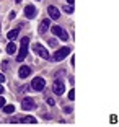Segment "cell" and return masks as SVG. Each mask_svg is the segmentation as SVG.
<instances>
[{"label":"cell","instance_id":"1","mask_svg":"<svg viewBox=\"0 0 119 127\" xmlns=\"http://www.w3.org/2000/svg\"><path fill=\"white\" fill-rule=\"evenodd\" d=\"M28 46H30V37H23L20 52H18V56H16V60H18V62H23V60H25L26 54H28Z\"/></svg>","mask_w":119,"mask_h":127},{"label":"cell","instance_id":"2","mask_svg":"<svg viewBox=\"0 0 119 127\" xmlns=\"http://www.w3.org/2000/svg\"><path fill=\"white\" fill-rule=\"evenodd\" d=\"M70 54V49L69 47H60L59 51H56L54 52V56H52V60H56V62H60V60H64L65 57Z\"/></svg>","mask_w":119,"mask_h":127},{"label":"cell","instance_id":"3","mask_svg":"<svg viewBox=\"0 0 119 127\" xmlns=\"http://www.w3.org/2000/svg\"><path fill=\"white\" fill-rule=\"evenodd\" d=\"M33 51H34V52H36L39 57H42V59H51V56H49V52H47V49H46L42 44H39V42L33 46Z\"/></svg>","mask_w":119,"mask_h":127},{"label":"cell","instance_id":"4","mask_svg":"<svg viewBox=\"0 0 119 127\" xmlns=\"http://www.w3.org/2000/svg\"><path fill=\"white\" fill-rule=\"evenodd\" d=\"M44 86H46V82H44L42 77H36V78H33V82H31V88H33L34 91L44 90Z\"/></svg>","mask_w":119,"mask_h":127},{"label":"cell","instance_id":"5","mask_svg":"<svg viewBox=\"0 0 119 127\" xmlns=\"http://www.w3.org/2000/svg\"><path fill=\"white\" fill-rule=\"evenodd\" d=\"M52 90H54V93H56V95L65 93V83L60 82V80H56V82L52 83Z\"/></svg>","mask_w":119,"mask_h":127},{"label":"cell","instance_id":"6","mask_svg":"<svg viewBox=\"0 0 119 127\" xmlns=\"http://www.w3.org/2000/svg\"><path fill=\"white\" fill-rule=\"evenodd\" d=\"M52 34H56V36L60 37L62 41H67V39H69V34L65 33L60 26H52Z\"/></svg>","mask_w":119,"mask_h":127},{"label":"cell","instance_id":"7","mask_svg":"<svg viewBox=\"0 0 119 127\" xmlns=\"http://www.w3.org/2000/svg\"><path fill=\"white\" fill-rule=\"evenodd\" d=\"M21 108L26 109V111H31V109L36 108V104H34V101L31 99V98H25V99L21 101Z\"/></svg>","mask_w":119,"mask_h":127},{"label":"cell","instance_id":"8","mask_svg":"<svg viewBox=\"0 0 119 127\" xmlns=\"http://www.w3.org/2000/svg\"><path fill=\"white\" fill-rule=\"evenodd\" d=\"M36 7L34 5H26V8H25V16L26 18H34V15H36Z\"/></svg>","mask_w":119,"mask_h":127},{"label":"cell","instance_id":"9","mask_svg":"<svg viewBox=\"0 0 119 127\" xmlns=\"http://www.w3.org/2000/svg\"><path fill=\"white\" fill-rule=\"evenodd\" d=\"M30 75H31V68L28 67V65L20 67V70H18V77L20 78H26V77H30Z\"/></svg>","mask_w":119,"mask_h":127},{"label":"cell","instance_id":"10","mask_svg":"<svg viewBox=\"0 0 119 127\" xmlns=\"http://www.w3.org/2000/svg\"><path fill=\"white\" fill-rule=\"evenodd\" d=\"M47 13H49V16H51L52 20H59V16H60V13H59V10H57L54 5H51V7H47Z\"/></svg>","mask_w":119,"mask_h":127},{"label":"cell","instance_id":"11","mask_svg":"<svg viewBox=\"0 0 119 127\" xmlns=\"http://www.w3.org/2000/svg\"><path fill=\"white\" fill-rule=\"evenodd\" d=\"M49 26H51V20L46 18L41 21V25H39V33H46V31L49 30Z\"/></svg>","mask_w":119,"mask_h":127},{"label":"cell","instance_id":"12","mask_svg":"<svg viewBox=\"0 0 119 127\" xmlns=\"http://www.w3.org/2000/svg\"><path fill=\"white\" fill-rule=\"evenodd\" d=\"M20 122H23V124H36V117L26 116V117H23V119H20Z\"/></svg>","mask_w":119,"mask_h":127},{"label":"cell","instance_id":"13","mask_svg":"<svg viewBox=\"0 0 119 127\" xmlns=\"http://www.w3.org/2000/svg\"><path fill=\"white\" fill-rule=\"evenodd\" d=\"M15 52H16V44L11 41L10 44L7 46V54H10V56H11V54H15Z\"/></svg>","mask_w":119,"mask_h":127},{"label":"cell","instance_id":"14","mask_svg":"<svg viewBox=\"0 0 119 127\" xmlns=\"http://www.w3.org/2000/svg\"><path fill=\"white\" fill-rule=\"evenodd\" d=\"M7 37L10 39V41H15L16 37H18V30H11V31H8Z\"/></svg>","mask_w":119,"mask_h":127},{"label":"cell","instance_id":"15","mask_svg":"<svg viewBox=\"0 0 119 127\" xmlns=\"http://www.w3.org/2000/svg\"><path fill=\"white\" fill-rule=\"evenodd\" d=\"M3 112H7V114H13V112H15V106H13V104H3Z\"/></svg>","mask_w":119,"mask_h":127},{"label":"cell","instance_id":"16","mask_svg":"<svg viewBox=\"0 0 119 127\" xmlns=\"http://www.w3.org/2000/svg\"><path fill=\"white\" fill-rule=\"evenodd\" d=\"M62 10L65 11V13H74V7H72V5H64Z\"/></svg>","mask_w":119,"mask_h":127},{"label":"cell","instance_id":"17","mask_svg":"<svg viewBox=\"0 0 119 127\" xmlns=\"http://www.w3.org/2000/svg\"><path fill=\"white\" fill-rule=\"evenodd\" d=\"M67 98H69V99H74V98H75V91L70 90V91H69V96H67Z\"/></svg>","mask_w":119,"mask_h":127},{"label":"cell","instance_id":"18","mask_svg":"<svg viewBox=\"0 0 119 127\" xmlns=\"http://www.w3.org/2000/svg\"><path fill=\"white\" fill-rule=\"evenodd\" d=\"M47 104L49 106H54V104H56V101L52 99V98H47Z\"/></svg>","mask_w":119,"mask_h":127},{"label":"cell","instance_id":"19","mask_svg":"<svg viewBox=\"0 0 119 127\" xmlns=\"http://www.w3.org/2000/svg\"><path fill=\"white\" fill-rule=\"evenodd\" d=\"M56 44H57L56 39H49V46H56Z\"/></svg>","mask_w":119,"mask_h":127},{"label":"cell","instance_id":"20","mask_svg":"<svg viewBox=\"0 0 119 127\" xmlns=\"http://www.w3.org/2000/svg\"><path fill=\"white\" fill-rule=\"evenodd\" d=\"M3 104H5V98L0 96V108H3Z\"/></svg>","mask_w":119,"mask_h":127},{"label":"cell","instance_id":"21","mask_svg":"<svg viewBox=\"0 0 119 127\" xmlns=\"http://www.w3.org/2000/svg\"><path fill=\"white\" fill-rule=\"evenodd\" d=\"M64 111L67 112V114H70V112H72V108H69V106H67V108H64Z\"/></svg>","mask_w":119,"mask_h":127},{"label":"cell","instance_id":"22","mask_svg":"<svg viewBox=\"0 0 119 127\" xmlns=\"http://www.w3.org/2000/svg\"><path fill=\"white\" fill-rule=\"evenodd\" d=\"M3 82H5V75L0 73V83H3Z\"/></svg>","mask_w":119,"mask_h":127},{"label":"cell","instance_id":"23","mask_svg":"<svg viewBox=\"0 0 119 127\" xmlns=\"http://www.w3.org/2000/svg\"><path fill=\"white\" fill-rule=\"evenodd\" d=\"M74 2H75V0H67V3H69V5H74Z\"/></svg>","mask_w":119,"mask_h":127},{"label":"cell","instance_id":"24","mask_svg":"<svg viewBox=\"0 0 119 127\" xmlns=\"http://www.w3.org/2000/svg\"><path fill=\"white\" fill-rule=\"evenodd\" d=\"M2 93H3V86L0 85V95H2Z\"/></svg>","mask_w":119,"mask_h":127}]
</instances>
